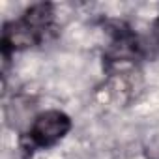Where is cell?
I'll list each match as a JSON object with an SVG mask.
<instances>
[{
	"label": "cell",
	"instance_id": "6da1fadb",
	"mask_svg": "<svg viewBox=\"0 0 159 159\" xmlns=\"http://www.w3.org/2000/svg\"><path fill=\"white\" fill-rule=\"evenodd\" d=\"M54 28V8L52 4L41 2L28 8L19 19L4 25L2 30V54L4 60L15 51H25L43 43Z\"/></svg>",
	"mask_w": 159,
	"mask_h": 159
},
{
	"label": "cell",
	"instance_id": "7a4b0ae2",
	"mask_svg": "<svg viewBox=\"0 0 159 159\" xmlns=\"http://www.w3.org/2000/svg\"><path fill=\"white\" fill-rule=\"evenodd\" d=\"M109 30H111V43L103 54L105 69L116 75L118 71L135 67V64L142 58V47L133 30L124 23H112Z\"/></svg>",
	"mask_w": 159,
	"mask_h": 159
},
{
	"label": "cell",
	"instance_id": "3957f363",
	"mask_svg": "<svg viewBox=\"0 0 159 159\" xmlns=\"http://www.w3.org/2000/svg\"><path fill=\"white\" fill-rule=\"evenodd\" d=\"M71 129V118L62 111H45L38 114L28 129V146L30 148H49L62 140Z\"/></svg>",
	"mask_w": 159,
	"mask_h": 159
}]
</instances>
